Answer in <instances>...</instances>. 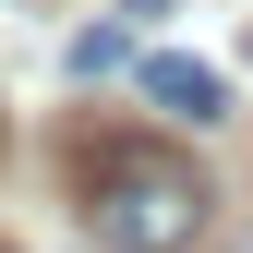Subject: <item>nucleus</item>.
<instances>
[{
	"label": "nucleus",
	"mask_w": 253,
	"mask_h": 253,
	"mask_svg": "<svg viewBox=\"0 0 253 253\" xmlns=\"http://www.w3.org/2000/svg\"><path fill=\"white\" fill-rule=\"evenodd\" d=\"M60 169H73V205H84V229L109 253H193L205 217H217V181L181 145L133 133V121H84L60 145Z\"/></svg>",
	"instance_id": "obj_1"
},
{
	"label": "nucleus",
	"mask_w": 253,
	"mask_h": 253,
	"mask_svg": "<svg viewBox=\"0 0 253 253\" xmlns=\"http://www.w3.org/2000/svg\"><path fill=\"white\" fill-rule=\"evenodd\" d=\"M145 109H169L181 133H205V121H229V97H217V73H205V60H169V48L145 60Z\"/></svg>",
	"instance_id": "obj_2"
},
{
	"label": "nucleus",
	"mask_w": 253,
	"mask_h": 253,
	"mask_svg": "<svg viewBox=\"0 0 253 253\" xmlns=\"http://www.w3.org/2000/svg\"><path fill=\"white\" fill-rule=\"evenodd\" d=\"M121 60H133V24H84V37H73V73H84V84L121 73Z\"/></svg>",
	"instance_id": "obj_3"
},
{
	"label": "nucleus",
	"mask_w": 253,
	"mask_h": 253,
	"mask_svg": "<svg viewBox=\"0 0 253 253\" xmlns=\"http://www.w3.org/2000/svg\"><path fill=\"white\" fill-rule=\"evenodd\" d=\"M121 12H133V24H157V12H169V0H121Z\"/></svg>",
	"instance_id": "obj_4"
}]
</instances>
